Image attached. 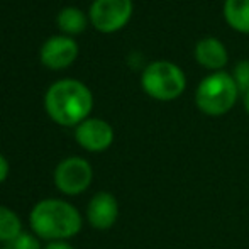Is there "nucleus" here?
Returning a JSON list of instances; mask_svg holds the SVG:
<instances>
[{"label": "nucleus", "instance_id": "nucleus-1", "mask_svg": "<svg viewBox=\"0 0 249 249\" xmlns=\"http://www.w3.org/2000/svg\"><path fill=\"white\" fill-rule=\"evenodd\" d=\"M44 105L53 121L61 125H76L90 114L93 97L89 87L78 80H59L48 89Z\"/></svg>", "mask_w": 249, "mask_h": 249}, {"label": "nucleus", "instance_id": "nucleus-2", "mask_svg": "<svg viewBox=\"0 0 249 249\" xmlns=\"http://www.w3.org/2000/svg\"><path fill=\"white\" fill-rule=\"evenodd\" d=\"M29 222L37 237L51 241H66L82 229V215L71 205L59 198L41 200L31 210Z\"/></svg>", "mask_w": 249, "mask_h": 249}, {"label": "nucleus", "instance_id": "nucleus-3", "mask_svg": "<svg viewBox=\"0 0 249 249\" xmlns=\"http://www.w3.org/2000/svg\"><path fill=\"white\" fill-rule=\"evenodd\" d=\"M239 89L232 75L226 71H213L198 83L195 92V104L205 115H224L236 105Z\"/></svg>", "mask_w": 249, "mask_h": 249}, {"label": "nucleus", "instance_id": "nucleus-4", "mask_svg": "<svg viewBox=\"0 0 249 249\" xmlns=\"http://www.w3.org/2000/svg\"><path fill=\"white\" fill-rule=\"evenodd\" d=\"M141 85L149 97L161 102L175 100L187 89L183 70L166 59L149 63L141 75Z\"/></svg>", "mask_w": 249, "mask_h": 249}, {"label": "nucleus", "instance_id": "nucleus-5", "mask_svg": "<svg viewBox=\"0 0 249 249\" xmlns=\"http://www.w3.org/2000/svg\"><path fill=\"white\" fill-rule=\"evenodd\" d=\"M93 180V170L87 160L71 156L63 160L54 170V183L66 195L83 194Z\"/></svg>", "mask_w": 249, "mask_h": 249}, {"label": "nucleus", "instance_id": "nucleus-6", "mask_svg": "<svg viewBox=\"0 0 249 249\" xmlns=\"http://www.w3.org/2000/svg\"><path fill=\"white\" fill-rule=\"evenodd\" d=\"M132 16V0H93L90 5L92 24L102 33H114Z\"/></svg>", "mask_w": 249, "mask_h": 249}, {"label": "nucleus", "instance_id": "nucleus-7", "mask_svg": "<svg viewBox=\"0 0 249 249\" xmlns=\"http://www.w3.org/2000/svg\"><path fill=\"white\" fill-rule=\"evenodd\" d=\"M75 138L82 148L92 151V153H99V151H105L112 144L114 129L108 122L102 121V119H85L76 127Z\"/></svg>", "mask_w": 249, "mask_h": 249}, {"label": "nucleus", "instance_id": "nucleus-8", "mask_svg": "<svg viewBox=\"0 0 249 249\" xmlns=\"http://www.w3.org/2000/svg\"><path fill=\"white\" fill-rule=\"evenodd\" d=\"M119 217L117 198L108 192H99L93 195L87 207V219L95 229H110Z\"/></svg>", "mask_w": 249, "mask_h": 249}, {"label": "nucleus", "instance_id": "nucleus-9", "mask_svg": "<svg viewBox=\"0 0 249 249\" xmlns=\"http://www.w3.org/2000/svg\"><path fill=\"white\" fill-rule=\"evenodd\" d=\"M78 54V44L66 36H53L41 48V59L50 68H65Z\"/></svg>", "mask_w": 249, "mask_h": 249}, {"label": "nucleus", "instance_id": "nucleus-10", "mask_svg": "<svg viewBox=\"0 0 249 249\" xmlns=\"http://www.w3.org/2000/svg\"><path fill=\"white\" fill-rule=\"evenodd\" d=\"M195 59L200 66L212 71H222V68L229 61V54H227V48L224 46L222 41L217 37L207 36L197 41L194 50Z\"/></svg>", "mask_w": 249, "mask_h": 249}, {"label": "nucleus", "instance_id": "nucleus-11", "mask_svg": "<svg viewBox=\"0 0 249 249\" xmlns=\"http://www.w3.org/2000/svg\"><path fill=\"white\" fill-rule=\"evenodd\" d=\"M224 17L232 29L249 34V0H226Z\"/></svg>", "mask_w": 249, "mask_h": 249}, {"label": "nucleus", "instance_id": "nucleus-12", "mask_svg": "<svg viewBox=\"0 0 249 249\" xmlns=\"http://www.w3.org/2000/svg\"><path fill=\"white\" fill-rule=\"evenodd\" d=\"M20 232H22V224L17 213L0 205V241L12 243Z\"/></svg>", "mask_w": 249, "mask_h": 249}, {"label": "nucleus", "instance_id": "nucleus-13", "mask_svg": "<svg viewBox=\"0 0 249 249\" xmlns=\"http://www.w3.org/2000/svg\"><path fill=\"white\" fill-rule=\"evenodd\" d=\"M58 24L65 33L76 34L80 31L85 29L87 26V17L76 7H65L61 9V12L58 14Z\"/></svg>", "mask_w": 249, "mask_h": 249}, {"label": "nucleus", "instance_id": "nucleus-14", "mask_svg": "<svg viewBox=\"0 0 249 249\" xmlns=\"http://www.w3.org/2000/svg\"><path fill=\"white\" fill-rule=\"evenodd\" d=\"M232 78L236 82L237 89H239V93H246L249 90V59H243L236 65L232 73Z\"/></svg>", "mask_w": 249, "mask_h": 249}, {"label": "nucleus", "instance_id": "nucleus-15", "mask_svg": "<svg viewBox=\"0 0 249 249\" xmlns=\"http://www.w3.org/2000/svg\"><path fill=\"white\" fill-rule=\"evenodd\" d=\"M10 249H41V246L36 236H33L29 232H20L10 243Z\"/></svg>", "mask_w": 249, "mask_h": 249}, {"label": "nucleus", "instance_id": "nucleus-16", "mask_svg": "<svg viewBox=\"0 0 249 249\" xmlns=\"http://www.w3.org/2000/svg\"><path fill=\"white\" fill-rule=\"evenodd\" d=\"M7 177H9V163H7L5 158L0 154V183H3V181L7 180Z\"/></svg>", "mask_w": 249, "mask_h": 249}, {"label": "nucleus", "instance_id": "nucleus-17", "mask_svg": "<svg viewBox=\"0 0 249 249\" xmlns=\"http://www.w3.org/2000/svg\"><path fill=\"white\" fill-rule=\"evenodd\" d=\"M44 249H75V248L70 243H66V241H51Z\"/></svg>", "mask_w": 249, "mask_h": 249}, {"label": "nucleus", "instance_id": "nucleus-18", "mask_svg": "<svg viewBox=\"0 0 249 249\" xmlns=\"http://www.w3.org/2000/svg\"><path fill=\"white\" fill-rule=\"evenodd\" d=\"M244 108H246V112L249 114V90L244 93Z\"/></svg>", "mask_w": 249, "mask_h": 249}, {"label": "nucleus", "instance_id": "nucleus-19", "mask_svg": "<svg viewBox=\"0 0 249 249\" xmlns=\"http://www.w3.org/2000/svg\"><path fill=\"white\" fill-rule=\"evenodd\" d=\"M7 249H10V248H7Z\"/></svg>", "mask_w": 249, "mask_h": 249}]
</instances>
